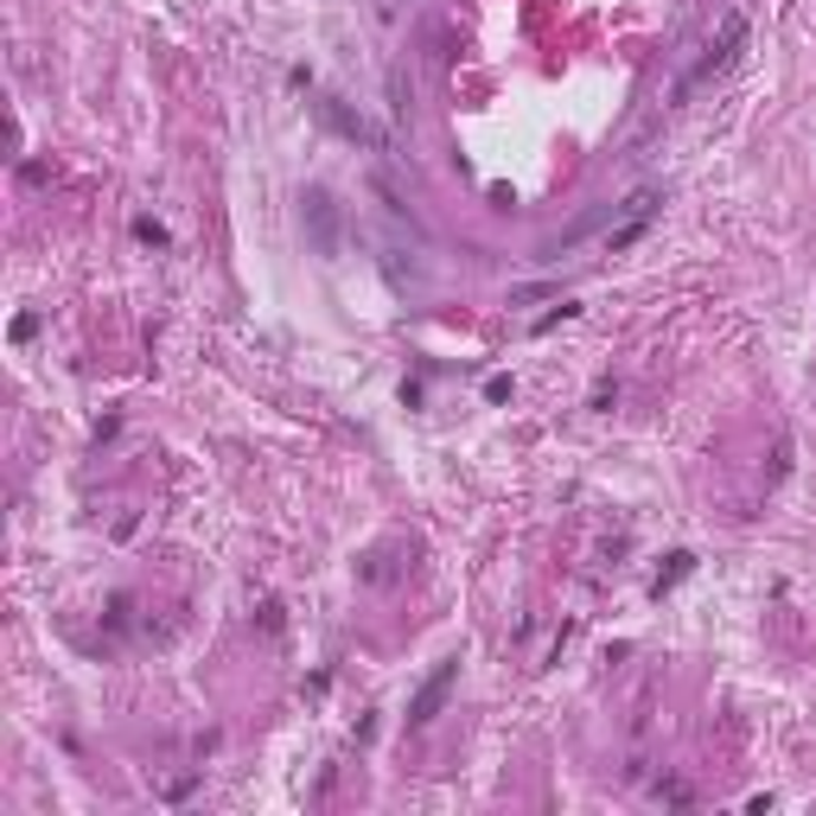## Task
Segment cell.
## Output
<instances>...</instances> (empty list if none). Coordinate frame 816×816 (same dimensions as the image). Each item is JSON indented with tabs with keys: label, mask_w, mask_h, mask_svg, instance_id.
<instances>
[{
	"label": "cell",
	"mask_w": 816,
	"mask_h": 816,
	"mask_svg": "<svg viewBox=\"0 0 816 816\" xmlns=\"http://www.w3.org/2000/svg\"><path fill=\"white\" fill-rule=\"evenodd\" d=\"M306 223H313V249L333 256L338 249V218H333V198H326V191H306Z\"/></svg>",
	"instance_id": "obj_1"
},
{
	"label": "cell",
	"mask_w": 816,
	"mask_h": 816,
	"mask_svg": "<svg viewBox=\"0 0 816 816\" xmlns=\"http://www.w3.org/2000/svg\"><path fill=\"white\" fill-rule=\"evenodd\" d=\"M453 676H459V664H441V669H434V676H428V689H421V696H415V708H408V721H415V727H421V721H434V708L446 702V689H453Z\"/></svg>",
	"instance_id": "obj_2"
},
{
	"label": "cell",
	"mask_w": 816,
	"mask_h": 816,
	"mask_svg": "<svg viewBox=\"0 0 816 816\" xmlns=\"http://www.w3.org/2000/svg\"><path fill=\"white\" fill-rule=\"evenodd\" d=\"M319 109H326V121H333L338 135H351V141H371V148H383V135H376V128H371V121H364V115L338 109V103H319Z\"/></svg>",
	"instance_id": "obj_3"
}]
</instances>
